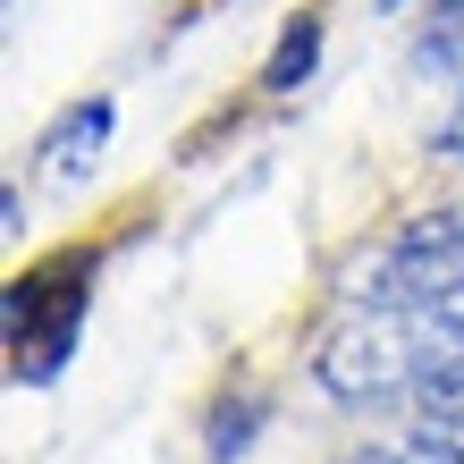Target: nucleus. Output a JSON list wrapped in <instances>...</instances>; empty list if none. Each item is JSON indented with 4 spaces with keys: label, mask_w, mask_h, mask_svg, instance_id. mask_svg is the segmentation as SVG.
Returning a JSON list of instances; mask_svg holds the SVG:
<instances>
[{
    "label": "nucleus",
    "mask_w": 464,
    "mask_h": 464,
    "mask_svg": "<svg viewBox=\"0 0 464 464\" xmlns=\"http://www.w3.org/2000/svg\"><path fill=\"white\" fill-rule=\"evenodd\" d=\"M346 295L354 304H430L464 321V211H422L372 254H354Z\"/></svg>",
    "instance_id": "obj_1"
},
{
    "label": "nucleus",
    "mask_w": 464,
    "mask_h": 464,
    "mask_svg": "<svg viewBox=\"0 0 464 464\" xmlns=\"http://www.w3.org/2000/svg\"><path fill=\"white\" fill-rule=\"evenodd\" d=\"M346 464H464V440H448V430L414 422V440H389V448H363Z\"/></svg>",
    "instance_id": "obj_2"
},
{
    "label": "nucleus",
    "mask_w": 464,
    "mask_h": 464,
    "mask_svg": "<svg viewBox=\"0 0 464 464\" xmlns=\"http://www.w3.org/2000/svg\"><path fill=\"white\" fill-rule=\"evenodd\" d=\"M422 68H440V76H464V0H448V9H430L422 25V51H414Z\"/></svg>",
    "instance_id": "obj_3"
},
{
    "label": "nucleus",
    "mask_w": 464,
    "mask_h": 464,
    "mask_svg": "<svg viewBox=\"0 0 464 464\" xmlns=\"http://www.w3.org/2000/svg\"><path fill=\"white\" fill-rule=\"evenodd\" d=\"M102 135H111V102H85V111H76L60 135H51V169H85V144H102Z\"/></svg>",
    "instance_id": "obj_4"
},
{
    "label": "nucleus",
    "mask_w": 464,
    "mask_h": 464,
    "mask_svg": "<svg viewBox=\"0 0 464 464\" xmlns=\"http://www.w3.org/2000/svg\"><path fill=\"white\" fill-rule=\"evenodd\" d=\"M313 43H321V25H304V34H287V51H279V68H270V85H295V76L313 68Z\"/></svg>",
    "instance_id": "obj_5"
},
{
    "label": "nucleus",
    "mask_w": 464,
    "mask_h": 464,
    "mask_svg": "<svg viewBox=\"0 0 464 464\" xmlns=\"http://www.w3.org/2000/svg\"><path fill=\"white\" fill-rule=\"evenodd\" d=\"M440 152H448V160H464V102H456L448 127H440Z\"/></svg>",
    "instance_id": "obj_6"
}]
</instances>
